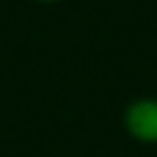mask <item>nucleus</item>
<instances>
[{
	"instance_id": "1",
	"label": "nucleus",
	"mask_w": 157,
	"mask_h": 157,
	"mask_svg": "<svg viewBox=\"0 0 157 157\" xmlns=\"http://www.w3.org/2000/svg\"><path fill=\"white\" fill-rule=\"evenodd\" d=\"M125 130L132 140L155 145L157 142V98L142 96L128 103L125 108Z\"/></svg>"
},
{
	"instance_id": "2",
	"label": "nucleus",
	"mask_w": 157,
	"mask_h": 157,
	"mask_svg": "<svg viewBox=\"0 0 157 157\" xmlns=\"http://www.w3.org/2000/svg\"><path fill=\"white\" fill-rule=\"evenodd\" d=\"M37 2H59V0H37Z\"/></svg>"
}]
</instances>
